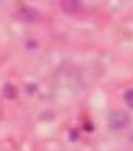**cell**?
Listing matches in <instances>:
<instances>
[{
	"mask_svg": "<svg viewBox=\"0 0 133 151\" xmlns=\"http://www.w3.org/2000/svg\"><path fill=\"white\" fill-rule=\"evenodd\" d=\"M130 117L122 110L111 112L108 116V124L114 129H124L129 125Z\"/></svg>",
	"mask_w": 133,
	"mask_h": 151,
	"instance_id": "6da1fadb",
	"label": "cell"
},
{
	"mask_svg": "<svg viewBox=\"0 0 133 151\" xmlns=\"http://www.w3.org/2000/svg\"><path fill=\"white\" fill-rule=\"evenodd\" d=\"M17 18L22 22L34 23L39 22L41 15L38 11L31 8H22L17 12Z\"/></svg>",
	"mask_w": 133,
	"mask_h": 151,
	"instance_id": "7a4b0ae2",
	"label": "cell"
},
{
	"mask_svg": "<svg viewBox=\"0 0 133 151\" xmlns=\"http://www.w3.org/2000/svg\"><path fill=\"white\" fill-rule=\"evenodd\" d=\"M60 6L66 14H75L80 10V0H60Z\"/></svg>",
	"mask_w": 133,
	"mask_h": 151,
	"instance_id": "3957f363",
	"label": "cell"
},
{
	"mask_svg": "<svg viewBox=\"0 0 133 151\" xmlns=\"http://www.w3.org/2000/svg\"><path fill=\"white\" fill-rule=\"evenodd\" d=\"M3 95L8 99H14L17 95V90L11 84H7L3 88Z\"/></svg>",
	"mask_w": 133,
	"mask_h": 151,
	"instance_id": "277c9868",
	"label": "cell"
},
{
	"mask_svg": "<svg viewBox=\"0 0 133 151\" xmlns=\"http://www.w3.org/2000/svg\"><path fill=\"white\" fill-rule=\"evenodd\" d=\"M124 98V101L128 107L133 109V89H130L126 91Z\"/></svg>",
	"mask_w": 133,
	"mask_h": 151,
	"instance_id": "5b68a950",
	"label": "cell"
},
{
	"mask_svg": "<svg viewBox=\"0 0 133 151\" xmlns=\"http://www.w3.org/2000/svg\"><path fill=\"white\" fill-rule=\"evenodd\" d=\"M2 114H3V109H2L1 106H0V117L2 116Z\"/></svg>",
	"mask_w": 133,
	"mask_h": 151,
	"instance_id": "8992f818",
	"label": "cell"
}]
</instances>
